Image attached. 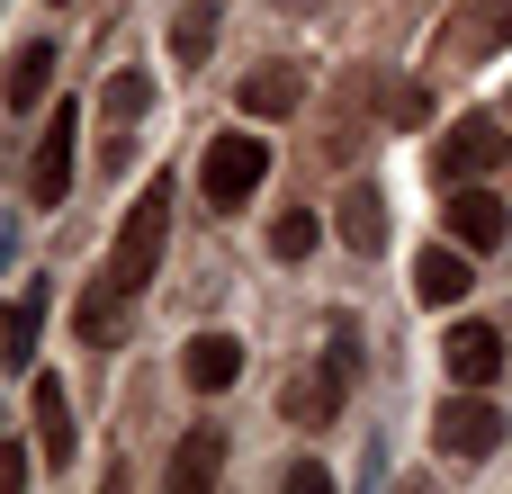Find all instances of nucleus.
I'll use <instances>...</instances> for the list:
<instances>
[{"label": "nucleus", "instance_id": "nucleus-14", "mask_svg": "<svg viewBox=\"0 0 512 494\" xmlns=\"http://www.w3.org/2000/svg\"><path fill=\"white\" fill-rule=\"evenodd\" d=\"M468 288H477V279H468V252H459V243H432V252L414 261V297H423V306H459Z\"/></svg>", "mask_w": 512, "mask_h": 494}, {"label": "nucleus", "instance_id": "nucleus-26", "mask_svg": "<svg viewBox=\"0 0 512 494\" xmlns=\"http://www.w3.org/2000/svg\"><path fill=\"white\" fill-rule=\"evenodd\" d=\"M504 117H512V99H504Z\"/></svg>", "mask_w": 512, "mask_h": 494}, {"label": "nucleus", "instance_id": "nucleus-10", "mask_svg": "<svg viewBox=\"0 0 512 494\" xmlns=\"http://www.w3.org/2000/svg\"><path fill=\"white\" fill-rule=\"evenodd\" d=\"M144 108H153V81H144V72H108V90H99V153H108V162L135 144Z\"/></svg>", "mask_w": 512, "mask_h": 494}, {"label": "nucleus", "instance_id": "nucleus-9", "mask_svg": "<svg viewBox=\"0 0 512 494\" xmlns=\"http://www.w3.org/2000/svg\"><path fill=\"white\" fill-rule=\"evenodd\" d=\"M234 99H243V117L279 126V117H297V108H306V63H261V72H243V81H234Z\"/></svg>", "mask_w": 512, "mask_h": 494}, {"label": "nucleus", "instance_id": "nucleus-12", "mask_svg": "<svg viewBox=\"0 0 512 494\" xmlns=\"http://www.w3.org/2000/svg\"><path fill=\"white\" fill-rule=\"evenodd\" d=\"M27 423H36L45 468H72V405H63V378H36V387H27Z\"/></svg>", "mask_w": 512, "mask_h": 494}, {"label": "nucleus", "instance_id": "nucleus-15", "mask_svg": "<svg viewBox=\"0 0 512 494\" xmlns=\"http://www.w3.org/2000/svg\"><path fill=\"white\" fill-rule=\"evenodd\" d=\"M180 369H189V387H198V396H225V387L243 378V342H234V333H198Z\"/></svg>", "mask_w": 512, "mask_h": 494}, {"label": "nucleus", "instance_id": "nucleus-6", "mask_svg": "<svg viewBox=\"0 0 512 494\" xmlns=\"http://www.w3.org/2000/svg\"><path fill=\"white\" fill-rule=\"evenodd\" d=\"M342 396H351V360H342V351H324L306 378H288L279 414H288L297 432H315V423H333V414H342Z\"/></svg>", "mask_w": 512, "mask_h": 494}, {"label": "nucleus", "instance_id": "nucleus-8", "mask_svg": "<svg viewBox=\"0 0 512 494\" xmlns=\"http://www.w3.org/2000/svg\"><path fill=\"white\" fill-rule=\"evenodd\" d=\"M495 45H512V0H468V9H450V27H441L432 54H441V63H468V54L486 63Z\"/></svg>", "mask_w": 512, "mask_h": 494}, {"label": "nucleus", "instance_id": "nucleus-22", "mask_svg": "<svg viewBox=\"0 0 512 494\" xmlns=\"http://www.w3.org/2000/svg\"><path fill=\"white\" fill-rule=\"evenodd\" d=\"M423 117H432L423 81H396V90H387V126H423Z\"/></svg>", "mask_w": 512, "mask_h": 494}, {"label": "nucleus", "instance_id": "nucleus-1", "mask_svg": "<svg viewBox=\"0 0 512 494\" xmlns=\"http://www.w3.org/2000/svg\"><path fill=\"white\" fill-rule=\"evenodd\" d=\"M171 198H180V180H171V171H153V180L135 189L126 225H117V252H108V270H99V279H117L126 297L162 270V243H171Z\"/></svg>", "mask_w": 512, "mask_h": 494}, {"label": "nucleus", "instance_id": "nucleus-17", "mask_svg": "<svg viewBox=\"0 0 512 494\" xmlns=\"http://www.w3.org/2000/svg\"><path fill=\"white\" fill-rule=\"evenodd\" d=\"M36 333H45V297H18L9 306V333H0V369H27L36 360Z\"/></svg>", "mask_w": 512, "mask_h": 494}, {"label": "nucleus", "instance_id": "nucleus-11", "mask_svg": "<svg viewBox=\"0 0 512 494\" xmlns=\"http://www.w3.org/2000/svg\"><path fill=\"white\" fill-rule=\"evenodd\" d=\"M441 360H450L459 387H495V378H504V333H495V324H450Z\"/></svg>", "mask_w": 512, "mask_h": 494}, {"label": "nucleus", "instance_id": "nucleus-4", "mask_svg": "<svg viewBox=\"0 0 512 494\" xmlns=\"http://www.w3.org/2000/svg\"><path fill=\"white\" fill-rule=\"evenodd\" d=\"M432 450H441V459H495V450H504V414L486 405V387H459V396L432 414Z\"/></svg>", "mask_w": 512, "mask_h": 494}, {"label": "nucleus", "instance_id": "nucleus-25", "mask_svg": "<svg viewBox=\"0 0 512 494\" xmlns=\"http://www.w3.org/2000/svg\"><path fill=\"white\" fill-rule=\"evenodd\" d=\"M0 333H9V315H0Z\"/></svg>", "mask_w": 512, "mask_h": 494}, {"label": "nucleus", "instance_id": "nucleus-23", "mask_svg": "<svg viewBox=\"0 0 512 494\" xmlns=\"http://www.w3.org/2000/svg\"><path fill=\"white\" fill-rule=\"evenodd\" d=\"M9 486H27V450H18V441H0V494Z\"/></svg>", "mask_w": 512, "mask_h": 494}, {"label": "nucleus", "instance_id": "nucleus-24", "mask_svg": "<svg viewBox=\"0 0 512 494\" xmlns=\"http://www.w3.org/2000/svg\"><path fill=\"white\" fill-rule=\"evenodd\" d=\"M288 9H315V0H288Z\"/></svg>", "mask_w": 512, "mask_h": 494}, {"label": "nucleus", "instance_id": "nucleus-16", "mask_svg": "<svg viewBox=\"0 0 512 494\" xmlns=\"http://www.w3.org/2000/svg\"><path fill=\"white\" fill-rule=\"evenodd\" d=\"M333 225H342V243H351V252H387V198H378L369 180H360V189H342Z\"/></svg>", "mask_w": 512, "mask_h": 494}, {"label": "nucleus", "instance_id": "nucleus-20", "mask_svg": "<svg viewBox=\"0 0 512 494\" xmlns=\"http://www.w3.org/2000/svg\"><path fill=\"white\" fill-rule=\"evenodd\" d=\"M117 306H126V288H117V279H90V297L72 306L81 342H108V333H117Z\"/></svg>", "mask_w": 512, "mask_h": 494}, {"label": "nucleus", "instance_id": "nucleus-21", "mask_svg": "<svg viewBox=\"0 0 512 494\" xmlns=\"http://www.w3.org/2000/svg\"><path fill=\"white\" fill-rule=\"evenodd\" d=\"M315 243H324V216H306V207H288V216L270 225V252H279V261H306Z\"/></svg>", "mask_w": 512, "mask_h": 494}, {"label": "nucleus", "instance_id": "nucleus-3", "mask_svg": "<svg viewBox=\"0 0 512 494\" xmlns=\"http://www.w3.org/2000/svg\"><path fill=\"white\" fill-rule=\"evenodd\" d=\"M261 180H270V144L261 135H216L207 162H198V198L207 207H243Z\"/></svg>", "mask_w": 512, "mask_h": 494}, {"label": "nucleus", "instance_id": "nucleus-13", "mask_svg": "<svg viewBox=\"0 0 512 494\" xmlns=\"http://www.w3.org/2000/svg\"><path fill=\"white\" fill-rule=\"evenodd\" d=\"M54 63H63V54H54L45 36H27V45L9 54V72H0V99H9V108H36V99L54 90Z\"/></svg>", "mask_w": 512, "mask_h": 494}, {"label": "nucleus", "instance_id": "nucleus-7", "mask_svg": "<svg viewBox=\"0 0 512 494\" xmlns=\"http://www.w3.org/2000/svg\"><path fill=\"white\" fill-rule=\"evenodd\" d=\"M441 225H450V243H459V252H495V243L512 234L504 198H495L486 180H459V189H450V207H441Z\"/></svg>", "mask_w": 512, "mask_h": 494}, {"label": "nucleus", "instance_id": "nucleus-19", "mask_svg": "<svg viewBox=\"0 0 512 494\" xmlns=\"http://www.w3.org/2000/svg\"><path fill=\"white\" fill-rule=\"evenodd\" d=\"M207 45H216V0H189V9L171 18V54H180V63H207Z\"/></svg>", "mask_w": 512, "mask_h": 494}, {"label": "nucleus", "instance_id": "nucleus-5", "mask_svg": "<svg viewBox=\"0 0 512 494\" xmlns=\"http://www.w3.org/2000/svg\"><path fill=\"white\" fill-rule=\"evenodd\" d=\"M72 135H81V108H72V99H54V117H45V144H36V162H27V189H36V207H63V198H72Z\"/></svg>", "mask_w": 512, "mask_h": 494}, {"label": "nucleus", "instance_id": "nucleus-2", "mask_svg": "<svg viewBox=\"0 0 512 494\" xmlns=\"http://www.w3.org/2000/svg\"><path fill=\"white\" fill-rule=\"evenodd\" d=\"M512 162V117H486V108H468L441 144H432V180L441 189H459V180H495Z\"/></svg>", "mask_w": 512, "mask_h": 494}, {"label": "nucleus", "instance_id": "nucleus-18", "mask_svg": "<svg viewBox=\"0 0 512 494\" xmlns=\"http://www.w3.org/2000/svg\"><path fill=\"white\" fill-rule=\"evenodd\" d=\"M216 459H225V450H216V432L180 441V450H171V486H180V494H207V486H216Z\"/></svg>", "mask_w": 512, "mask_h": 494}]
</instances>
